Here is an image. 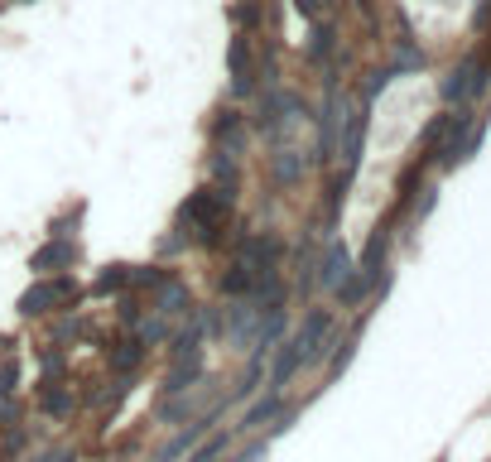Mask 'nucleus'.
<instances>
[{"instance_id":"nucleus-1","label":"nucleus","mask_w":491,"mask_h":462,"mask_svg":"<svg viewBox=\"0 0 491 462\" xmlns=\"http://www.w3.org/2000/svg\"><path fill=\"white\" fill-rule=\"evenodd\" d=\"M226 212H232V193H222V188H198V193L188 198L184 217L193 222L202 236H212V231L226 222Z\"/></svg>"},{"instance_id":"nucleus-2","label":"nucleus","mask_w":491,"mask_h":462,"mask_svg":"<svg viewBox=\"0 0 491 462\" xmlns=\"http://www.w3.org/2000/svg\"><path fill=\"white\" fill-rule=\"evenodd\" d=\"M487 92V63H462L458 73H453L448 82H443V101L448 106H467V101H477Z\"/></svg>"},{"instance_id":"nucleus-3","label":"nucleus","mask_w":491,"mask_h":462,"mask_svg":"<svg viewBox=\"0 0 491 462\" xmlns=\"http://www.w3.org/2000/svg\"><path fill=\"white\" fill-rule=\"evenodd\" d=\"M68 299H78V289H73V280H53V284H34V289L20 299V313H49V308L58 304H68Z\"/></svg>"},{"instance_id":"nucleus-4","label":"nucleus","mask_w":491,"mask_h":462,"mask_svg":"<svg viewBox=\"0 0 491 462\" xmlns=\"http://www.w3.org/2000/svg\"><path fill=\"white\" fill-rule=\"evenodd\" d=\"M328 328H332L328 308H314V313L304 318V328H299V337H294V347L304 352V361H314L318 352H323V337H328Z\"/></svg>"},{"instance_id":"nucleus-5","label":"nucleus","mask_w":491,"mask_h":462,"mask_svg":"<svg viewBox=\"0 0 491 462\" xmlns=\"http://www.w3.org/2000/svg\"><path fill=\"white\" fill-rule=\"evenodd\" d=\"M347 275H352V255H347L342 241H332L328 255H323V284H328V289H338Z\"/></svg>"},{"instance_id":"nucleus-6","label":"nucleus","mask_w":491,"mask_h":462,"mask_svg":"<svg viewBox=\"0 0 491 462\" xmlns=\"http://www.w3.org/2000/svg\"><path fill=\"white\" fill-rule=\"evenodd\" d=\"M270 169H274V179H280V183H294V179H304V154H299V150H274L270 154Z\"/></svg>"},{"instance_id":"nucleus-7","label":"nucleus","mask_w":491,"mask_h":462,"mask_svg":"<svg viewBox=\"0 0 491 462\" xmlns=\"http://www.w3.org/2000/svg\"><path fill=\"white\" fill-rule=\"evenodd\" d=\"M299 366H304V352L294 347V342H284V352H280V361H274V376H270V385L280 390L284 381H290V376L299 371Z\"/></svg>"},{"instance_id":"nucleus-8","label":"nucleus","mask_w":491,"mask_h":462,"mask_svg":"<svg viewBox=\"0 0 491 462\" xmlns=\"http://www.w3.org/2000/svg\"><path fill=\"white\" fill-rule=\"evenodd\" d=\"M73 260H78V246H63V241H58V246H49V251H39V255H34V270L73 265Z\"/></svg>"},{"instance_id":"nucleus-9","label":"nucleus","mask_w":491,"mask_h":462,"mask_svg":"<svg viewBox=\"0 0 491 462\" xmlns=\"http://www.w3.org/2000/svg\"><path fill=\"white\" fill-rule=\"evenodd\" d=\"M232 82H236V92H246V87H250V68H246V44H241V39L232 44Z\"/></svg>"},{"instance_id":"nucleus-10","label":"nucleus","mask_w":491,"mask_h":462,"mask_svg":"<svg viewBox=\"0 0 491 462\" xmlns=\"http://www.w3.org/2000/svg\"><path fill=\"white\" fill-rule=\"evenodd\" d=\"M184 304H188V289H184V284H169L164 299H160V313H184Z\"/></svg>"},{"instance_id":"nucleus-11","label":"nucleus","mask_w":491,"mask_h":462,"mask_svg":"<svg viewBox=\"0 0 491 462\" xmlns=\"http://www.w3.org/2000/svg\"><path fill=\"white\" fill-rule=\"evenodd\" d=\"M274 414H280V400H274V395H270V400H260V405H256V409L246 414V429H256V424L274 419Z\"/></svg>"},{"instance_id":"nucleus-12","label":"nucleus","mask_w":491,"mask_h":462,"mask_svg":"<svg viewBox=\"0 0 491 462\" xmlns=\"http://www.w3.org/2000/svg\"><path fill=\"white\" fill-rule=\"evenodd\" d=\"M121 284H126V265H116V270H106V275L97 280V289L111 294V289H121Z\"/></svg>"},{"instance_id":"nucleus-13","label":"nucleus","mask_w":491,"mask_h":462,"mask_svg":"<svg viewBox=\"0 0 491 462\" xmlns=\"http://www.w3.org/2000/svg\"><path fill=\"white\" fill-rule=\"evenodd\" d=\"M135 361H140V342H121V352H116V366H121V371H130Z\"/></svg>"},{"instance_id":"nucleus-14","label":"nucleus","mask_w":491,"mask_h":462,"mask_svg":"<svg viewBox=\"0 0 491 462\" xmlns=\"http://www.w3.org/2000/svg\"><path fill=\"white\" fill-rule=\"evenodd\" d=\"M352 347H356V342H352V337H347V342H342V347H338V357H332V376H338V371H342V366H347V361H352Z\"/></svg>"},{"instance_id":"nucleus-15","label":"nucleus","mask_w":491,"mask_h":462,"mask_svg":"<svg viewBox=\"0 0 491 462\" xmlns=\"http://www.w3.org/2000/svg\"><path fill=\"white\" fill-rule=\"evenodd\" d=\"M222 448H226V438H212V443L202 448V453H198L193 462H217V453H222Z\"/></svg>"},{"instance_id":"nucleus-16","label":"nucleus","mask_w":491,"mask_h":462,"mask_svg":"<svg viewBox=\"0 0 491 462\" xmlns=\"http://www.w3.org/2000/svg\"><path fill=\"white\" fill-rule=\"evenodd\" d=\"M328 49H332V34H328V29H318V34H314V49H308V53H314V58H323Z\"/></svg>"},{"instance_id":"nucleus-17","label":"nucleus","mask_w":491,"mask_h":462,"mask_svg":"<svg viewBox=\"0 0 491 462\" xmlns=\"http://www.w3.org/2000/svg\"><path fill=\"white\" fill-rule=\"evenodd\" d=\"M323 5H328V0H299V10H304V15H308V20H314V15H318V10H323Z\"/></svg>"},{"instance_id":"nucleus-18","label":"nucleus","mask_w":491,"mask_h":462,"mask_svg":"<svg viewBox=\"0 0 491 462\" xmlns=\"http://www.w3.org/2000/svg\"><path fill=\"white\" fill-rule=\"evenodd\" d=\"M260 458V448H250V453H241V458H236V462H256Z\"/></svg>"}]
</instances>
